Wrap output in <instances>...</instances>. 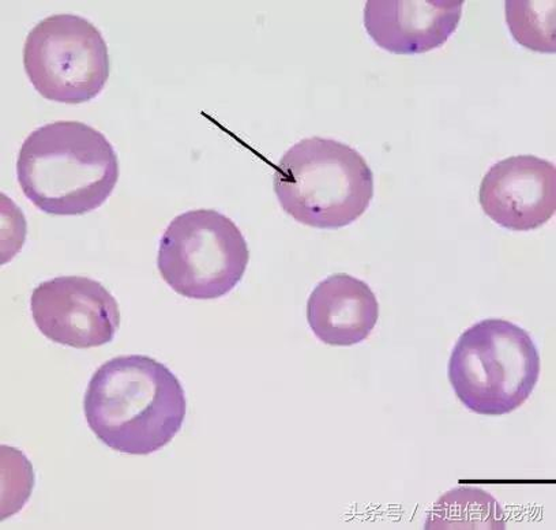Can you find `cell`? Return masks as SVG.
<instances>
[{
    "mask_svg": "<svg viewBox=\"0 0 556 530\" xmlns=\"http://www.w3.org/2000/svg\"><path fill=\"white\" fill-rule=\"evenodd\" d=\"M84 412L90 430L106 446L148 456L178 436L187 400L178 377L156 358L119 356L90 379Z\"/></svg>",
    "mask_w": 556,
    "mask_h": 530,
    "instance_id": "6da1fadb",
    "label": "cell"
},
{
    "mask_svg": "<svg viewBox=\"0 0 556 530\" xmlns=\"http://www.w3.org/2000/svg\"><path fill=\"white\" fill-rule=\"evenodd\" d=\"M17 178L24 195L53 216H83L109 200L119 160L103 132L81 122L37 128L21 147Z\"/></svg>",
    "mask_w": 556,
    "mask_h": 530,
    "instance_id": "7a4b0ae2",
    "label": "cell"
},
{
    "mask_svg": "<svg viewBox=\"0 0 556 530\" xmlns=\"http://www.w3.org/2000/svg\"><path fill=\"white\" fill-rule=\"evenodd\" d=\"M275 192L298 223L339 229L355 223L370 206L374 174L366 159L346 143L306 138L278 163Z\"/></svg>",
    "mask_w": 556,
    "mask_h": 530,
    "instance_id": "3957f363",
    "label": "cell"
},
{
    "mask_svg": "<svg viewBox=\"0 0 556 530\" xmlns=\"http://www.w3.org/2000/svg\"><path fill=\"white\" fill-rule=\"evenodd\" d=\"M540 378V355L527 330L505 319H484L459 336L448 361V381L473 414L504 416L521 408Z\"/></svg>",
    "mask_w": 556,
    "mask_h": 530,
    "instance_id": "277c9868",
    "label": "cell"
},
{
    "mask_svg": "<svg viewBox=\"0 0 556 530\" xmlns=\"http://www.w3.org/2000/svg\"><path fill=\"white\" fill-rule=\"evenodd\" d=\"M249 244L231 218L211 209L175 217L160 242L157 266L164 281L180 296L213 300L242 281Z\"/></svg>",
    "mask_w": 556,
    "mask_h": 530,
    "instance_id": "5b68a950",
    "label": "cell"
},
{
    "mask_svg": "<svg viewBox=\"0 0 556 530\" xmlns=\"http://www.w3.org/2000/svg\"><path fill=\"white\" fill-rule=\"evenodd\" d=\"M24 66L37 92L62 104L98 98L111 72L103 35L90 21L73 14L50 15L30 30Z\"/></svg>",
    "mask_w": 556,
    "mask_h": 530,
    "instance_id": "8992f818",
    "label": "cell"
},
{
    "mask_svg": "<svg viewBox=\"0 0 556 530\" xmlns=\"http://www.w3.org/2000/svg\"><path fill=\"white\" fill-rule=\"evenodd\" d=\"M37 329L55 344L89 350L110 344L121 328V310L103 283L63 276L41 282L30 299Z\"/></svg>",
    "mask_w": 556,
    "mask_h": 530,
    "instance_id": "52a82bcc",
    "label": "cell"
},
{
    "mask_svg": "<svg viewBox=\"0 0 556 530\" xmlns=\"http://www.w3.org/2000/svg\"><path fill=\"white\" fill-rule=\"evenodd\" d=\"M479 202L500 227L529 232L543 227L556 212V168L536 156L496 163L480 185Z\"/></svg>",
    "mask_w": 556,
    "mask_h": 530,
    "instance_id": "ba28073f",
    "label": "cell"
},
{
    "mask_svg": "<svg viewBox=\"0 0 556 530\" xmlns=\"http://www.w3.org/2000/svg\"><path fill=\"white\" fill-rule=\"evenodd\" d=\"M464 0H368L365 26L379 48L416 55L442 47L457 30Z\"/></svg>",
    "mask_w": 556,
    "mask_h": 530,
    "instance_id": "9c48e42d",
    "label": "cell"
},
{
    "mask_svg": "<svg viewBox=\"0 0 556 530\" xmlns=\"http://www.w3.org/2000/svg\"><path fill=\"white\" fill-rule=\"evenodd\" d=\"M378 318L376 293L368 283L345 273L319 282L308 298V326L326 345L361 344L376 329Z\"/></svg>",
    "mask_w": 556,
    "mask_h": 530,
    "instance_id": "30bf717a",
    "label": "cell"
},
{
    "mask_svg": "<svg viewBox=\"0 0 556 530\" xmlns=\"http://www.w3.org/2000/svg\"><path fill=\"white\" fill-rule=\"evenodd\" d=\"M426 529H506L505 513L493 496L480 489H456L440 497Z\"/></svg>",
    "mask_w": 556,
    "mask_h": 530,
    "instance_id": "8fae6325",
    "label": "cell"
},
{
    "mask_svg": "<svg viewBox=\"0 0 556 530\" xmlns=\"http://www.w3.org/2000/svg\"><path fill=\"white\" fill-rule=\"evenodd\" d=\"M506 21L513 37L522 47L536 52L554 53L555 2L507 0Z\"/></svg>",
    "mask_w": 556,
    "mask_h": 530,
    "instance_id": "7c38bea8",
    "label": "cell"
}]
</instances>
